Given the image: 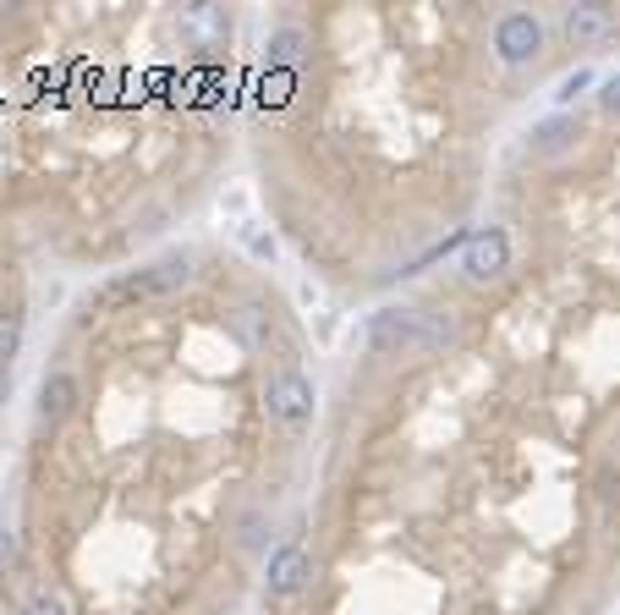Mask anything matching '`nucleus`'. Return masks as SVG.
Returning a JSON list of instances; mask_svg holds the SVG:
<instances>
[{
	"mask_svg": "<svg viewBox=\"0 0 620 615\" xmlns=\"http://www.w3.org/2000/svg\"><path fill=\"white\" fill-rule=\"evenodd\" d=\"M456 341V319H440L429 308H385L368 319V346L379 357H412V352H440Z\"/></svg>",
	"mask_w": 620,
	"mask_h": 615,
	"instance_id": "obj_1",
	"label": "nucleus"
},
{
	"mask_svg": "<svg viewBox=\"0 0 620 615\" xmlns=\"http://www.w3.org/2000/svg\"><path fill=\"white\" fill-rule=\"evenodd\" d=\"M264 407H270V418H275L281 429H292V435H303L313 424V379L297 368V357H281V363H275V374H270V385H264Z\"/></svg>",
	"mask_w": 620,
	"mask_h": 615,
	"instance_id": "obj_2",
	"label": "nucleus"
},
{
	"mask_svg": "<svg viewBox=\"0 0 620 615\" xmlns=\"http://www.w3.org/2000/svg\"><path fill=\"white\" fill-rule=\"evenodd\" d=\"M187 281H192V264H187L181 253H170V259H159V264L133 270L127 281H116V286H111V298H116V303H149V298H170V292H181Z\"/></svg>",
	"mask_w": 620,
	"mask_h": 615,
	"instance_id": "obj_3",
	"label": "nucleus"
},
{
	"mask_svg": "<svg viewBox=\"0 0 620 615\" xmlns=\"http://www.w3.org/2000/svg\"><path fill=\"white\" fill-rule=\"evenodd\" d=\"M462 270H466V281H477V286L500 281L511 270V237L500 226H483V231L462 237Z\"/></svg>",
	"mask_w": 620,
	"mask_h": 615,
	"instance_id": "obj_4",
	"label": "nucleus"
},
{
	"mask_svg": "<svg viewBox=\"0 0 620 615\" xmlns=\"http://www.w3.org/2000/svg\"><path fill=\"white\" fill-rule=\"evenodd\" d=\"M538 50H544V22H538L533 11H505V17L494 22V55H500L505 66H527Z\"/></svg>",
	"mask_w": 620,
	"mask_h": 615,
	"instance_id": "obj_5",
	"label": "nucleus"
},
{
	"mask_svg": "<svg viewBox=\"0 0 620 615\" xmlns=\"http://www.w3.org/2000/svg\"><path fill=\"white\" fill-rule=\"evenodd\" d=\"M313 577V561L303 544H281L275 555H270V572H264V588L275 594V600H292V594H303Z\"/></svg>",
	"mask_w": 620,
	"mask_h": 615,
	"instance_id": "obj_6",
	"label": "nucleus"
},
{
	"mask_svg": "<svg viewBox=\"0 0 620 615\" xmlns=\"http://www.w3.org/2000/svg\"><path fill=\"white\" fill-rule=\"evenodd\" d=\"M560 28H566V39H571L577 50H599V44H610V39L620 33V22H616L610 6H571Z\"/></svg>",
	"mask_w": 620,
	"mask_h": 615,
	"instance_id": "obj_7",
	"label": "nucleus"
},
{
	"mask_svg": "<svg viewBox=\"0 0 620 615\" xmlns=\"http://www.w3.org/2000/svg\"><path fill=\"white\" fill-rule=\"evenodd\" d=\"M77 374H66V368H55V374H44V385H39V418L44 424H66L72 413H77Z\"/></svg>",
	"mask_w": 620,
	"mask_h": 615,
	"instance_id": "obj_8",
	"label": "nucleus"
},
{
	"mask_svg": "<svg viewBox=\"0 0 620 615\" xmlns=\"http://www.w3.org/2000/svg\"><path fill=\"white\" fill-rule=\"evenodd\" d=\"M577 138H582L577 116H549V122L533 127V154H560V149H571Z\"/></svg>",
	"mask_w": 620,
	"mask_h": 615,
	"instance_id": "obj_9",
	"label": "nucleus"
},
{
	"mask_svg": "<svg viewBox=\"0 0 620 615\" xmlns=\"http://www.w3.org/2000/svg\"><path fill=\"white\" fill-rule=\"evenodd\" d=\"M237 330L248 335V346H259V352H264V346H270V335H275V313H270L264 303H248L242 313H237Z\"/></svg>",
	"mask_w": 620,
	"mask_h": 615,
	"instance_id": "obj_10",
	"label": "nucleus"
},
{
	"mask_svg": "<svg viewBox=\"0 0 620 615\" xmlns=\"http://www.w3.org/2000/svg\"><path fill=\"white\" fill-rule=\"evenodd\" d=\"M303 50H308L303 28H281V33L270 39V61H281V66H297V61H303Z\"/></svg>",
	"mask_w": 620,
	"mask_h": 615,
	"instance_id": "obj_11",
	"label": "nucleus"
},
{
	"mask_svg": "<svg viewBox=\"0 0 620 615\" xmlns=\"http://www.w3.org/2000/svg\"><path fill=\"white\" fill-rule=\"evenodd\" d=\"M17 346H22V313L17 308H0V368H11Z\"/></svg>",
	"mask_w": 620,
	"mask_h": 615,
	"instance_id": "obj_12",
	"label": "nucleus"
},
{
	"mask_svg": "<svg viewBox=\"0 0 620 615\" xmlns=\"http://www.w3.org/2000/svg\"><path fill=\"white\" fill-rule=\"evenodd\" d=\"M22 615H66V605H61L55 594H33V600L22 605Z\"/></svg>",
	"mask_w": 620,
	"mask_h": 615,
	"instance_id": "obj_13",
	"label": "nucleus"
},
{
	"mask_svg": "<svg viewBox=\"0 0 620 615\" xmlns=\"http://www.w3.org/2000/svg\"><path fill=\"white\" fill-rule=\"evenodd\" d=\"M599 105H605V111H610V116L620 122V72H616V77H605V94H599Z\"/></svg>",
	"mask_w": 620,
	"mask_h": 615,
	"instance_id": "obj_14",
	"label": "nucleus"
},
{
	"mask_svg": "<svg viewBox=\"0 0 620 615\" xmlns=\"http://www.w3.org/2000/svg\"><path fill=\"white\" fill-rule=\"evenodd\" d=\"M588 83H593V72H577V77H566V83H560V100H577Z\"/></svg>",
	"mask_w": 620,
	"mask_h": 615,
	"instance_id": "obj_15",
	"label": "nucleus"
},
{
	"mask_svg": "<svg viewBox=\"0 0 620 615\" xmlns=\"http://www.w3.org/2000/svg\"><path fill=\"white\" fill-rule=\"evenodd\" d=\"M11 402V368H0V407Z\"/></svg>",
	"mask_w": 620,
	"mask_h": 615,
	"instance_id": "obj_16",
	"label": "nucleus"
}]
</instances>
